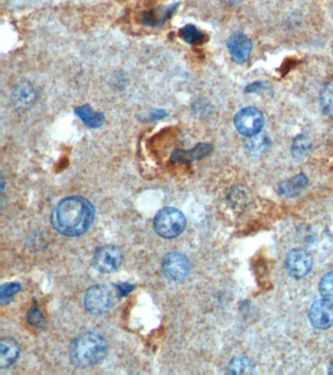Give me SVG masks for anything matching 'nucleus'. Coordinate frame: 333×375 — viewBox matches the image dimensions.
<instances>
[{
    "label": "nucleus",
    "mask_w": 333,
    "mask_h": 375,
    "mask_svg": "<svg viewBox=\"0 0 333 375\" xmlns=\"http://www.w3.org/2000/svg\"><path fill=\"white\" fill-rule=\"evenodd\" d=\"M95 217V208L82 197H69L61 200L51 214V222L63 236L79 237L88 231Z\"/></svg>",
    "instance_id": "1"
},
{
    "label": "nucleus",
    "mask_w": 333,
    "mask_h": 375,
    "mask_svg": "<svg viewBox=\"0 0 333 375\" xmlns=\"http://www.w3.org/2000/svg\"><path fill=\"white\" fill-rule=\"evenodd\" d=\"M108 352V344L103 336L87 333L79 336L70 348V359L79 367H90L100 364Z\"/></svg>",
    "instance_id": "2"
},
{
    "label": "nucleus",
    "mask_w": 333,
    "mask_h": 375,
    "mask_svg": "<svg viewBox=\"0 0 333 375\" xmlns=\"http://www.w3.org/2000/svg\"><path fill=\"white\" fill-rule=\"evenodd\" d=\"M186 218L183 213L174 207L160 210L154 220L155 231L164 239H175L186 228Z\"/></svg>",
    "instance_id": "3"
},
{
    "label": "nucleus",
    "mask_w": 333,
    "mask_h": 375,
    "mask_svg": "<svg viewBox=\"0 0 333 375\" xmlns=\"http://www.w3.org/2000/svg\"><path fill=\"white\" fill-rule=\"evenodd\" d=\"M113 304V294L106 285H92L85 294V308L92 314H106Z\"/></svg>",
    "instance_id": "4"
},
{
    "label": "nucleus",
    "mask_w": 333,
    "mask_h": 375,
    "mask_svg": "<svg viewBox=\"0 0 333 375\" xmlns=\"http://www.w3.org/2000/svg\"><path fill=\"white\" fill-rule=\"evenodd\" d=\"M123 261V254L121 248L116 246H104L97 248L93 254L95 269L104 274H111L121 267Z\"/></svg>",
    "instance_id": "5"
},
{
    "label": "nucleus",
    "mask_w": 333,
    "mask_h": 375,
    "mask_svg": "<svg viewBox=\"0 0 333 375\" xmlns=\"http://www.w3.org/2000/svg\"><path fill=\"white\" fill-rule=\"evenodd\" d=\"M263 125V115L256 108L247 106V108L242 109L235 115V127L244 136L254 137L255 135H258Z\"/></svg>",
    "instance_id": "6"
},
{
    "label": "nucleus",
    "mask_w": 333,
    "mask_h": 375,
    "mask_svg": "<svg viewBox=\"0 0 333 375\" xmlns=\"http://www.w3.org/2000/svg\"><path fill=\"white\" fill-rule=\"evenodd\" d=\"M162 272L167 279L171 280H184L189 273V262L184 254L169 253L162 260Z\"/></svg>",
    "instance_id": "7"
},
{
    "label": "nucleus",
    "mask_w": 333,
    "mask_h": 375,
    "mask_svg": "<svg viewBox=\"0 0 333 375\" xmlns=\"http://www.w3.org/2000/svg\"><path fill=\"white\" fill-rule=\"evenodd\" d=\"M311 323L318 330H327L333 326V301L320 299L313 302L309 311Z\"/></svg>",
    "instance_id": "8"
},
{
    "label": "nucleus",
    "mask_w": 333,
    "mask_h": 375,
    "mask_svg": "<svg viewBox=\"0 0 333 375\" xmlns=\"http://www.w3.org/2000/svg\"><path fill=\"white\" fill-rule=\"evenodd\" d=\"M286 270L293 278H303L312 269V257L303 249H293L286 261Z\"/></svg>",
    "instance_id": "9"
},
{
    "label": "nucleus",
    "mask_w": 333,
    "mask_h": 375,
    "mask_svg": "<svg viewBox=\"0 0 333 375\" xmlns=\"http://www.w3.org/2000/svg\"><path fill=\"white\" fill-rule=\"evenodd\" d=\"M228 49L237 64H244L249 60L252 50L251 40L242 33H235L227 41Z\"/></svg>",
    "instance_id": "10"
},
{
    "label": "nucleus",
    "mask_w": 333,
    "mask_h": 375,
    "mask_svg": "<svg viewBox=\"0 0 333 375\" xmlns=\"http://www.w3.org/2000/svg\"><path fill=\"white\" fill-rule=\"evenodd\" d=\"M36 91L31 82L23 81L14 86L11 92L12 105L18 110L24 111L35 103Z\"/></svg>",
    "instance_id": "11"
},
{
    "label": "nucleus",
    "mask_w": 333,
    "mask_h": 375,
    "mask_svg": "<svg viewBox=\"0 0 333 375\" xmlns=\"http://www.w3.org/2000/svg\"><path fill=\"white\" fill-rule=\"evenodd\" d=\"M20 346L15 340L4 337L0 341V369L10 367L20 356Z\"/></svg>",
    "instance_id": "12"
},
{
    "label": "nucleus",
    "mask_w": 333,
    "mask_h": 375,
    "mask_svg": "<svg viewBox=\"0 0 333 375\" xmlns=\"http://www.w3.org/2000/svg\"><path fill=\"white\" fill-rule=\"evenodd\" d=\"M212 150L213 147L210 144H206V143L199 144L189 151L176 150L171 154V161L177 163H191V161H198V159L208 156Z\"/></svg>",
    "instance_id": "13"
},
{
    "label": "nucleus",
    "mask_w": 333,
    "mask_h": 375,
    "mask_svg": "<svg viewBox=\"0 0 333 375\" xmlns=\"http://www.w3.org/2000/svg\"><path fill=\"white\" fill-rule=\"evenodd\" d=\"M179 3L171 4L169 6L160 7L154 10L146 12L143 15L142 22L144 25L150 26H160L173 15L174 12L178 8Z\"/></svg>",
    "instance_id": "14"
},
{
    "label": "nucleus",
    "mask_w": 333,
    "mask_h": 375,
    "mask_svg": "<svg viewBox=\"0 0 333 375\" xmlns=\"http://www.w3.org/2000/svg\"><path fill=\"white\" fill-rule=\"evenodd\" d=\"M75 113L89 128H99L104 122V113L96 112L89 105L77 106Z\"/></svg>",
    "instance_id": "15"
},
{
    "label": "nucleus",
    "mask_w": 333,
    "mask_h": 375,
    "mask_svg": "<svg viewBox=\"0 0 333 375\" xmlns=\"http://www.w3.org/2000/svg\"><path fill=\"white\" fill-rule=\"evenodd\" d=\"M307 184L308 178L304 174H299L295 177L281 183L279 187V193L284 197H295L307 186Z\"/></svg>",
    "instance_id": "16"
},
{
    "label": "nucleus",
    "mask_w": 333,
    "mask_h": 375,
    "mask_svg": "<svg viewBox=\"0 0 333 375\" xmlns=\"http://www.w3.org/2000/svg\"><path fill=\"white\" fill-rule=\"evenodd\" d=\"M179 36L189 45H196L203 40L204 35L194 25H187L179 31Z\"/></svg>",
    "instance_id": "17"
},
{
    "label": "nucleus",
    "mask_w": 333,
    "mask_h": 375,
    "mask_svg": "<svg viewBox=\"0 0 333 375\" xmlns=\"http://www.w3.org/2000/svg\"><path fill=\"white\" fill-rule=\"evenodd\" d=\"M269 146L268 139L265 136H255L251 137V139L245 144L247 151L251 154H261L264 151H266L267 147Z\"/></svg>",
    "instance_id": "18"
},
{
    "label": "nucleus",
    "mask_w": 333,
    "mask_h": 375,
    "mask_svg": "<svg viewBox=\"0 0 333 375\" xmlns=\"http://www.w3.org/2000/svg\"><path fill=\"white\" fill-rule=\"evenodd\" d=\"M21 285L17 282H10L2 285L0 289V302L2 305L10 303L14 296L20 292Z\"/></svg>",
    "instance_id": "19"
},
{
    "label": "nucleus",
    "mask_w": 333,
    "mask_h": 375,
    "mask_svg": "<svg viewBox=\"0 0 333 375\" xmlns=\"http://www.w3.org/2000/svg\"><path fill=\"white\" fill-rule=\"evenodd\" d=\"M311 147L310 140L306 135H299L294 139L293 144V154L296 159H301Z\"/></svg>",
    "instance_id": "20"
},
{
    "label": "nucleus",
    "mask_w": 333,
    "mask_h": 375,
    "mask_svg": "<svg viewBox=\"0 0 333 375\" xmlns=\"http://www.w3.org/2000/svg\"><path fill=\"white\" fill-rule=\"evenodd\" d=\"M250 369L249 360L245 358H235L230 362L229 372L234 374H249Z\"/></svg>",
    "instance_id": "21"
},
{
    "label": "nucleus",
    "mask_w": 333,
    "mask_h": 375,
    "mask_svg": "<svg viewBox=\"0 0 333 375\" xmlns=\"http://www.w3.org/2000/svg\"><path fill=\"white\" fill-rule=\"evenodd\" d=\"M320 292L323 298L333 301V272L323 276L320 282Z\"/></svg>",
    "instance_id": "22"
},
{
    "label": "nucleus",
    "mask_w": 333,
    "mask_h": 375,
    "mask_svg": "<svg viewBox=\"0 0 333 375\" xmlns=\"http://www.w3.org/2000/svg\"><path fill=\"white\" fill-rule=\"evenodd\" d=\"M28 321L36 328H43L45 326V319L40 309L36 306L31 307L28 313Z\"/></svg>",
    "instance_id": "23"
},
{
    "label": "nucleus",
    "mask_w": 333,
    "mask_h": 375,
    "mask_svg": "<svg viewBox=\"0 0 333 375\" xmlns=\"http://www.w3.org/2000/svg\"><path fill=\"white\" fill-rule=\"evenodd\" d=\"M167 113L165 112V111L162 110V109H157V110H152L150 111L149 113V118H148V120H162V118H164L166 117Z\"/></svg>",
    "instance_id": "24"
},
{
    "label": "nucleus",
    "mask_w": 333,
    "mask_h": 375,
    "mask_svg": "<svg viewBox=\"0 0 333 375\" xmlns=\"http://www.w3.org/2000/svg\"><path fill=\"white\" fill-rule=\"evenodd\" d=\"M116 289H118V292H120L121 296H125V295L127 294L128 292H132L134 287L131 285L121 284L116 285Z\"/></svg>",
    "instance_id": "25"
},
{
    "label": "nucleus",
    "mask_w": 333,
    "mask_h": 375,
    "mask_svg": "<svg viewBox=\"0 0 333 375\" xmlns=\"http://www.w3.org/2000/svg\"><path fill=\"white\" fill-rule=\"evenodd\" d=\"M263 88V83L262 82H255V83L250 84L245 88V91L249 92V93H252V92H256L261 90Z\"/></svg>",
    "instance_id": "26"
},
{
    "label": "nucleus",
    "mask_w": 333,
    "mask_h": 375,
    "mask_svg": "<svg viewBox=\"0 0 333 375\" xmlns=\"http://www.w3.org/2000/svg\"><path fill=\"white\" fill-rule=\"evenodd\" d=\"M330 374H333V362H332V365H330Z\"/></svg>",
    "instance_id": "27"
},
{
    "label": "nucleus",
    "mask_w": 333,
    "mask_h": 375,
    "mask_svg": "<svg viewBox=\"0 0 333 375\" xmlns=\"http://www.w3.org/2000/svg\"><path fill=\"white\" fill-rule=\"evenodd\" d=\"M225 1L233 2V1H237V0H225Z\"/></svg>",
    "instance_id": "28"
}]
</instances>
